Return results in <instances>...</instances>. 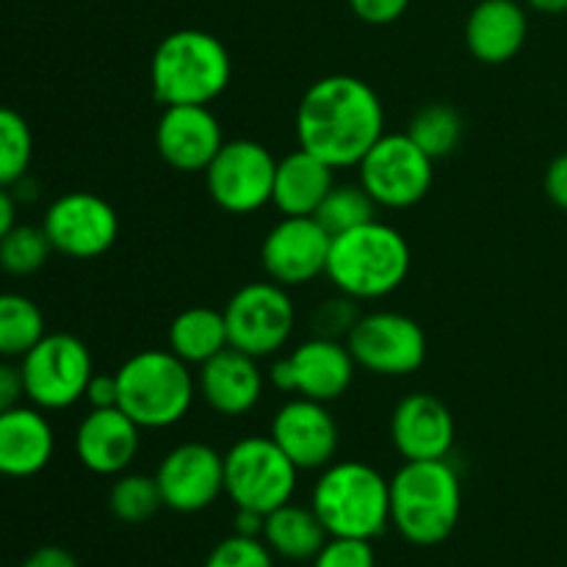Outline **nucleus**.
Segmentation results:
<instances>
[{
	"label": "nucleus",
	"instance_id": "5",
	"mask_svg": "<svg viewBox=\"0 0 567 567\" xmlns=\"http://www.w3.org/2000/svg\"><path fill=\"white\" fill-rule=\"evenodd\" d=\"M310 507L330 537H382L391 526V480L363 460L330 463L313 485Z\"/></svg>",
	"mask_w": 567,
	"mask_h": 567
},
{
	"label": "nucleus",
	"instance_id": "31",
	"mask_svg": "<svg viewBox=\"0 0 567 567\" xmlns=\"http://www.w3.org/2000/svg\"><path fill=\"white\" fill-rule=\"evenodd\" d=\"M374 210L377 203L365 194V188L360 183L358 186H349V183L338 186L336 183L313 216L330 236H341V233L354 230V227L377 219Z\"/></svg>",
	"mask_w": 567,
	"mask_h": 567
},
{
	"label": "nucleus",
	"instance_id": "34",
	"mask_svg": "<svg viewBox=\"0 0 567 567\" xmlns=\"http://www.w3.org/2000/svg\"><path fill=\"white\" fill-rule=\"evenodd\" d=\"M313 567H377V554L371 540H358V537H330L324 543Z\"/></svg>",
	"mask_w": 567,
	"mask_h": 567
},
{
	"label": "nucleus",
	"instance_id": "23",
	"mask_svg": "<svg viewBox=\"0 0 567 567\" xmlns=\"http://www.w3.org/2000/svg\"><path fill=\"white\" fill-rule=\"evenodd\" d=\"M55 452V435L39 408H17L0 413V474L28 480L42 474Z\"/></svg>",
	"mask_w": 567,
	"mask_h": 567
},
{
	"label": "nucleus",
	"instance_id": "30",
	"mask_svg": "<svg viewBox=\"0 0 567 567\" xmlns=\"http://www.w3.org/2000/svg\"><path fill=\"white\" fill-rule=\"evenodd\" d=\"M33 161V133L20 111L0 105V188H14L28 177Z\"/></svg>",
	"mask_w": 567,
	"mask_h": 567
},
{
	"label": "nucleus",
	"instance_id": "2",
	"mask_svg": "<svg viewBox=\"0 0 567 567\" xmlns=\"http://www.w3.org/2000/svg\"><path fill=\"white\" fill-rule=\"evenodd\" d=\"M413 252L402 230L371 219L354 230L332 236L327 277L341 297L354 302L385 299L408 280Z\"/></svg>",
	"mask_w": 567,
	"mask_h": 567
},
{
	"label": "nucleus",
	"instance_id": "15",
	"mask_svg": "<svg viewBox=\"0 0 567 567\" xmlns=\"http://www.w3.org/2000/svg\"><path fill=\"white\" fill-rule=\"evenodd\" d=\"M332 236L316 216H282L260 244L266 277L282 288H297L327 275Z\"/></svg>",
	"mask_w": 567,
	"mask_h": 567
},
{
	"label": "nucleus",
	"instance_id": "44",
	"mask_svg": "<svg viewBox=\"0 0 567 567\" xmlns=\"http://www.w3.org/2000/svg\"><path fill=\"white\" fill-rule=\"evenodd\" d=\"M0 476H3V474H0Z\"/></svg>",
	"mask_w": 567,
	"mask_h": 567
},
{
	"label": "nucleus",
	"instance_id": "42",
	"mask_svg": "<svg viewBox=\"0 0 567 567\" xmlns=\"http://www.w3.org/2000/svg\"><path fill=\"white\" fill-rule=\"evenodd\" d=\"M14 225H17V197L11 188H0V241L9 236V230Z\"/></svg>",
	"mask_w": 567,
	"mask_h": 567
},
{
	"label": "nucleus",
	"instance_id": "10",
	"mask_svg": "<svg viewBox=\"0 0 567 567\" xmlns=\"http://www.w3.org/2000/svg\"><path fill=\"white\" fill-rule=\"evenodd\" d=\"M221 313L227 321L230 347L258 360L280 352L291 341L297 327L291 293L271 280L241 286Z\"/></svg>",
	"mask_w": 567,
	"mask_h": 567
},
{
	"label": "nucleus",
	"instance_id": "43",
	"mask_svg": "<svg viewBox=\"0 0 567 567\" xmlns=\"http://www.w3.org/2000/svg\"><path fill=\"white\" fill-rule=\"evenodd\" d=\"M526 3L540 14H565L567 11V0H526Z\"/></svg>",
	"mask_w": 567,
	"mask_h": 567
},
{
	"label": "nucleus",
	"instance_id": "6",
	"mask_svg": "<svg viewBox=\"0 0 567 567\" xmlns=\"http://www.w3.org/2000/svg\"><path fill=\"white\" fill-rule=\"evenodd\" d=\"M120 404L142 430H169L181 424L197 396L188 363L169 349H144L116 371Z\"/></svg>",
	"mask_w": 567,
	"mask_h": 567
},
{
	"label": "nucleus",
	"instance_id": "35",
	"mask_svg": "<svg viewBox=\"0 0 567 567\" xmlns=\"http://www.w3.org/2000/svg\"><path fill=\"white\" fill-rule=\"evenodd\" d=\"M352 305L354 299L349 297L336 299V302H321V308L316 310V330H319V336L336 338L338 332H347L349 336L352 324L360 319V316H354Z\"/></svg>",
	"mask_w": 567,
	"mask_h": 567
},
{
	"label": "nucleus",
	"instance_id": "19",
	"mask_svg": "<svg viewBox=\"0 0 567 567\" xmlns=\"http://www.w3.org/2000/svg\"><path fill=\"white\" fill-rule=\"evenodd\" d=\"M457 437L452 410L432 393H410L391 413V441L404 463L446 460Z\"/></svg>",
	"mask_w": 567,
	"mask_h": 567
},
{
	"label": "nucleus",
	"instance_id": "7",
	"mask_svg": "<svg viewBox=\"0 0 567 567\" xmlns=\"http://www.w3.org/2000/svg\"><path fill=\"white\" fill-rule=\"evenodd\" d=\"M299 468L271 437L247 435L225 452V496L236 509L275 513L293 502Z\"/></svg>",
	"mask_w": 567,
	"mask_h": 567
},
{
	"label": "nucleus",
	"instance_id": "11",
	"mask_svg": "<svg viewBox=\"0 0 567 567\" xmlns=\"http://www.w3.org/2000/svg\"><path fill=\"white\" fill-rule=\"evenodd\" d=\"M347 349L358 369L377 377L415 374L430 352L424 327L396 310H374L360 316L349 330Z\"/></svg>",
	"mask_w": 567,
	"mask_h": 567
},
{
	"label": "nucleus",
	"instance_id": "24",
	"mask_svg": "<svg viewBox=\"0 0 567 567\" xmlns=\"http://www.w3.org/2000/svg\"><path fill=\"white\" fill-rule=\"evenodd\" d=\"M332 186H336V169L319 155L299 147L277 161L271 205L282 216H313Z\"/></svg>",
	"mask_w": 567,
	"mask_h": 567
},
{
	"label": "nucleus",
	"instance_id": "18",
	"mask_svg": "<svg viewBox=\"0 0 567 567\" xmlns=\"http://www.w3.org/2000/svg\"><path fill=\"white\" fill-rule=\"evenodd\" d=\"M225 144L219 116L210 105H164L155 125L158 155L177 172H205Z\"/></svg>",
	"mask_w": 567,
	"mask_h": 567
},
{
	"label": "nucleus",
	"instance_id": "1",
	"mask_svg": "<svg viewBox=\"0 0 567 567\" xmlns=\"http://www.w3.org/2000/svg\"><path fill=\"white\" fill-rule=\"evenodd\" d=\"M299 147L332 169L358 166L385 133V109L374 86L354 75H327L305 89L293 116Z\"/></svg>",
	"mask_w": 567,
	"mask_h": 567
},
{
	"label": "nucleus",
	"instance_id": "4",
	"mask_svg": "<svg viewBox=\"0 0 567 567\" xmlns=\"http://www.w3.org/2000/svg\"><path fill=\"white\" fill-rule=\"evenodd\" d=\"M230 78L225 42L199 28L172 31L150 59V86L161 105H210L227 92Z\"/></svg>",
	"mask_w": 567,
	"mask_h": 567
},
{
	"label": "nucleus",
	"instance_id": "32",
	"mask_svg": "<svg viewBox=\"0 0 567 567\" xmlns=\"http://www.w3.org/2000/svg\"><path fill=\"white\" fill-rule=\"evenodd\" d=\"M53 244H50L44 227L14 225L9 236L0 241V269L11 277L37 275L48 264Z\"/></svg>",
	"mask_w": 567,
	"mask_h": 567
},
{
	"label": "nucleus",
	"instance_id": "25",
	"mask_svg": "<svg viewBox=\"0 0 567 567\" xmlns=\"http://www.w3.org/2000/svg\"><path fill=\"white\" fill-rule=\"evenodd\" d=\"M327 540L330 535L313 507L288 502L266 515L264 543L275 557L286 559V563H313Z\"/></svg>",
	"mask_w": 567,
	"mask_h": 567
},
{
	"label": "nucleus",
	"instance_id": "22",
	"mask_svg": "<svg viewBox=\"0 0 567 567\" xmlns=\"http://www.w3.org/2000/svg\"><path fill=\"white\" fill-rule=\"evenodd\" d=\"M529 17L518 0H480L465 22V44L482 64H507L524 50Z\"/></svg>",
	"mask_w": 567,
	"mask_h": 567
},
{
	"label": "nucleus",
	"instance_id": "9",
	"mask_svg": "<svg viewBox=\"0 0 567 567\" xmlns=\"http://www.w3.org/2000/svg\"><path fill=\"white\" fill-rule=\"evenodd\" d=\"M360 186L377 208L404 210L419 205L435 181V161L408 136L382 133L380 142L360 158Z\"/></svg>",
	"mask_w": 567,
	"mask_h": 567
},
{
	"label": "nucleus",
	"instance_id": "27",
	"mask_svg": "<svg viewBox=\"0 0 567 567\" xmlns=\"http://www.w3.org/2000/svg\"><path fill=\"white\" fill-rule=\"evenodd\" d=\"M44 336V313L31 297L14 291L0 293V358H25Z\"/></svg>",
	"mask_w": 567,
	"mask_h": 567
},
{
	"label": "nucleus",
	"instance_id": "12",
	"mask_svg": "<svg viewBox=\"0 0 567 567\" xmlns=\"http://www.w3.org/2000/svg\"><path fill=\"white\" fill-rule=\"evenodd\" d=\"M277 158L266 144L252 138H233L221 144L205 169L208 197L227 214H255L271 203Z\"/></svg>",
	"mask_w": 567,
	"mask_h": 567
},
{
	"label": "nucleus",
	"instance_id": "20",
	"mask_svg": "<svg viewBox=\"0 0 567 567\" xmlns=\"http://www.w3.org/2000/svg\"><path fill=\"white\" fill-rule=\"evenodd\" d=\"M142 426L122 408H92L75 430V454L97 476H120L136 460Z\"/></svg>",
	"mask_w": 567,
	"mask_h": 567
},
{
	"label": "nucleus",
	"instance_id": "13",
	"mask_svg": "<svg viewBox=\"0 0 567 567\" xmlns=\"http://www.w3.org/2000/svg\"><path fill=\"white\" fill-rule=\"evenodd\" d=\"M53 252L72 260H94L109 252L120 238V216L114 205L92 192L61 194L42 219Z\"/></svg>",
	"mask_w": 567,
	"mask_h": 567
},
{
	"label": "nucleus",
	"instance_id": "41",
	"mask_svg": "<svg viewBox=\"0 0 567 567\" xmlns=\"http://www.w3.org/2000/svg\"><path fill=\"white\" fill-rule=\"evenodd\" d=\"M264 524H266V515L255 513V509H236L233 532L244 537H264Z\"/></svg>",
	"mask_w": 567,
	"mask_h": 567
},
{
	"label": "nucleus",
	"instance_id": "37",
	"mask_svg": "<svg viewBox=\"0 0 567 567\" xmlns=\"http://www.w3.org/2000/svg\"><path fill=\"white\" fill-rule=\"evenodd\" d=\"M22 396H25V382H22L20 365L0 358V413L17 408Z\"/></svg>",
	"mask_w": 567,
	"mask_h": 567
},
{
	"label": "nucleus",
	"instance_id": "38",
	"mask_svg": "<svg viewBox=\"0 0 567 567\" xmlns=\"http://www.w3.org/2000/svg\"><path fill=\"white\" fill-rule=\"evenodd\" d=\"M543 188H546L548 199L567 214V153L557 155L548 164L546 177H543Z\"/></svg>",
	"mask_w": 567,
	"mask_h": 567
},
{
	"label": "nucleus",
	"instance_id": "29",
	"mask_svg": "<svg viewBox=\"0 0 567 567\" xmlns=\"http://www.w3.org/2000/svg\"><path fill=\"white\" fill-rule=\"evenodd\" d=\"M109 509L120 524H147L150 518H155L164 509V498H161L155 476L133 474V471L116 476L109 491Z\"/></svg>",
	"mask_w": 567,
	"mask_h": 567
},
{
	"label": "nucleus",
	"instance_id": "14",
	"mask_svg": "<svg viewBox=\"0 0 567 567\" xmlns=\"http://www.w3.org/2000/svg\"><path fill=\"white\" fill-rule=\"evenodd\" d=\"M358 363L349 354L347 343L336 338L316 336L302 341L288 358L271 365V385L293 396L330 404L352 388Z\"/></svg>",
	"mask_w": 567,
	"mask_h": 567
},
{
	"label": "nucleus",
	"instance_id": "36",
	"mask_svg": "<svg viewBox=\"0 0 567 567\" xmlns=\"http://www.w3.org/2000/svg\"><path fill=\"white\" fill-rule=\"evenodd\" d=\"M349 6L369 25H391L408 11L410 0H349Z\"/></svg>",
	"mask_w": 567,
	"mask_h": 567
},
{
	"label": "nucleus",
	"instance_id": "40",
	"mask_svg": "<svg viewBox=\"0 0 567 567\" xmlns=\"http://www.w3.org/2000/svg\"><path fill=\"white\" fill-rule=\"evenodd\" d=\"M20 567H78L75 554L61 546H42L28 554Z\"/></svg>",
	"mask_w": 567,
	"mask_h": 567
},
{
	"label": "nucleus",
	"instance_id": "33",
	"mask_svg": "<svg viewBox=\"0 0 567 567\" xmlns=\"http://www.w3.org/2000/svg\"><path fill=\"white\" fill-rule=\"evenodd\" d=\"M205 567H275V554L264 537H244L233 532L210 548Z\"/></svg>",
	"mask_w": 567,
	"mask_h": 567
},
{
	"label": "nucleus",
	"instance_id": "17",
	"mask_svg": "<svg viewBox=\"0 0 567 567\" xmlns=\"http://www.w3.org/2000/svg\"><path fill=\"white\" fill-rule=\"evenodd\" d=\"M271 441L299 471H324L336 460L341 432L327 404L293 396L271 419Z\"/></svg>",
	"mask_w": 567,
	"mask_h": 567
},
{
	"label": "nucleus",
	"instance_id": "39",
	"mask_svg": "<svg viewBox=\"0 0 567 567\" xmlns=\"http://www.w3.org/2000/svg\"><path fill=\"white\" fill-rule=\"evenodd\" d=\"M89 408H116L120 404V385H116V374H94L89 380L86 396Z\"/></svg>",
	"mask_w": 567,
	"mask_h": 567
},
{
	"label": "nucleus",
	"instance_id": "3",
	"mask_svg": "<svg viewBox=\"0 0 567 567\" xmlns=\"http://www.w3.org/2000/svg\"><path fill=\"white\" fill-rule=\"evenodd\" d=\"M463 515V482L449 460L404 463L391 480V526L410 546H441Z\"/></svg>",
	"mask_w": 567,
	"mask_h": 567
},
{
	"label": "nucleus",
	"instance_id": "26",
	"mask_svg": "<svg viewBox=\"0 0 567 567\" xmlns=\"http://www.w3.org/2000/svg\"><path fill=\"white\" fill-rule=\"evenodd\" d=\"M169 352H175L183 363L203 365L210 358L230 347L227 338L225 313L208 305H194L177 313L169 324Z\"/></svg>",
	"mask_w": 567,
	"mask_h": 567
},
{
	"label": "nucleus",
	"instance_id": "28",
	"mask_svg": "<svg viewBox=\"0 0 567 567\" xmlns=\"http://www.w3.org/2000/svg\"><path fill=\"white\" fill-rule=\"evenodd\" d=\"M404 133H408L432 161H441L449 158V155L460 147L465 125L463 116H460V111L454 109V105L430 103L421 111H415V116L410 120L408 131Z\"/></svg>",
	"mask_w": 567,
	"mask_h": 567
},
{
	"label": "nucleus",
	"instance_id": "21",
	"mask_svg": "<svg viewBox=\"0 0 567 567\" xmlns=\"http://www.w3.org/2000/svg\"><path fill=\"white\" fill-rule=\"evenodd\" d=\"M264 385L266 380L258 358L233 347L221 349L216 358L199 365L197 374L199 396L214 413L227 415V419H238L258 408Z\"/></svg>",
	"mask_w": 567,
	"mask_h": 567
},
{
	"label": "nucleus",
	"instance_id": "16",
	"mask_svg": "<svg viewBox=\"0 0 567 567\" xmlns=\"http://www.w3.org/2000/svg\"><path fill=\"white\" fill-rule=\"evenodd\" d=\"M155 482L166 509L181 515L203 513L225 496V454L208 443H181L161 460Z\"/></svg>",
	"mask_w": 567,
	"mask_h": 567
},
{
	"label": "nucleus",
	"instance_id": "8",
	"mask_svg": "<svg viewBox=\"0 0 567 567\" xmlns=\"http://www.w3.org/2000/svg\"><path fill=\"white\" fill-rule=\"evenodd\" d=\"M25 399L39 410H66L86 396L94 377L92 352L70 332H48L25 358H20Z\"/></svg>",
	"mask_w": 567,
	"mask_h": 567
}]
</instances>
